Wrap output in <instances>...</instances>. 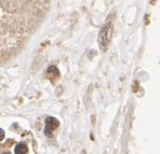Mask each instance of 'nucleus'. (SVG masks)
Segmentation results:
<instances>
[{
	"instance_id": "f257e3e1",
	"label": "nucleus",
	"mask_w": 160,
	"mask_h": 154,
	"mask_svg": "<svg viewBox=\"0 0 160 154\" xmlns=\"http://www.w3.org/2000/svg\"><path fill=\"white\" fill-rule=\"evenodd\" d=\"M112 23H107L104 26L102 27L100 31V35H98V45H100V49L102 51H106L108 45L110 43V40H112Z\"/></svg>"
},
{
	"instance_id": "f03ea898",
	"label": "nucleus",
	"mask_w": 160,
	"mask_h": 154,
	"mask_svg": "<svg viewBox=\"0 0 160 154\" xmlns=\"http://www.w3.org/2000/svg\"><path fill=\"white\" fill-rule=\"evenodd\" d=\"M60 125V122L58 121V119L52 118V116H49L46 120V127H44V134L50 136L53 133V130L55 129L56 127H58Z\"/></svg>"
},
{
	"instance_id": "7ed1b4c3",
	"label": "nucleus",
	"mask_w": 160,
	"mask_h": 154,
	"mask_svg": "<svg viewBox=\"0 0 160 154\" xmlns=\"http://www.w3.org/2000/svg\"><path fill=\"white\" fill-rule=\"evenodd\" d=\"M27 152V146L25 143H18L15 147V154H25Z\"/></svg>"
},
{
	"instance_id": "20e7f679",
	"label": "nucleus",
	"mask_w": 160,
	"mask_h": 154,
	"mask_svg": "<svg viewBox=\"0 0 160 154\" xmlns=\"http://www.w3.org/2000/svg\"><path fill=\"white\" fill-rule=\"evenodd\" d=\"M4 138V132L2 128H0V140H2Z\"/></svg>"
},
{
	"instance_id": "39448f33",
	"label": "nucleus",
	"mask_w": 160,
	"mask_h": 154,
	"mask_svg": "<svg viewBox=\"0 0 160 154\" xmlns=\"http://www.w3.org/2000/svg\"><path fill=\"white\" fill-rule=\"evenodd\" d=\"M3 154H11L10 152H6V153H3Z\"/></svg>"
}]
</instances>
